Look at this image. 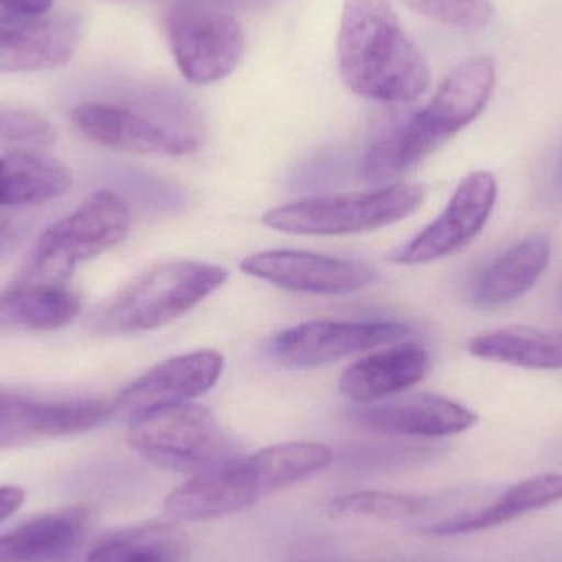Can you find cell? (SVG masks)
Listing matches in <instances>:
<instances>
[{"instance_id":"6da1fadb","label":"cell","mask_w":562,"mask_h":562,"mask_svg":"<svg viewBox=\"0 0 562 562\" xmlns=\"http://www.w3.org/2000/svg\"><path fill=\"white\" fill-rule=\"evenodd\" d=\"M340 76L370 101L409 104L429 86V68L389 0H346L337 35Z\"/></svg>"},{"instance_id":"7a4b0ae2","label":"cell","mask_w":562,"mask_h":562,"mask_svg":"<svg viewBox=\"0 0 562 562\" xmlns=\"http://www.w3.org/2000/svg\"><path fill=\"white\" fill-rule=\"evenodd\" d=\"M495 88V65L487 56L449 72L429 104L370 147L359 173L369 183L405 177L484 111Z\"/></svg>"},{"instance_id":"3957f363","label":"cell","mask_w":562,"mask_h":562,"mask_svg":"<svg viewBox=\"0 0 562 562\" xmlns=\"http://www.w3.org/2000/svg\"><path fill=\"white\" fill-rule=\"evenodd\" d=\"M71 121L88 140L125 154L183 157L203 144L200 117L178 95L81 102L72 109Z\"/></svg>"},{"instance_id":"277c9868","label":"cell","mask_w":562,"mask_h":562,"mask_svg":"<svg viewBox=\"0 0 562 562\" xmlns=\"http://www.w3.org/2000/svg\"><path fill=\"white\" fill-rule=\"evenodd\" d=\"M227 279L224 267L193 260L154 267L115 294L98 317V329L124 336L167 326L203 303Z\"/></svg>"},{"instance_id":"5b68a950","label":"cell","mask_w":562,"mask_h":562,"mask_svg":"<svg viewBox=\"0 0 562 562\" xmlns=\"http://www.w3.org/2000/svg\"><path fill=\"white\" fill-rule=\"evenodd\" d=\"M131 226L127 203L114 191H98L42 234L19 281L68 286L76 266L119 246Z\"/></svg>"},{"instance_id":"8992f818","label":"cell","mask_w":562,"mask_h":562,"mask_svg":"<svg viewBox=\"0 0 562 562\" xmlns=\"http://www.w3.org/2000/svg\"><path fill=\"white\" fill-rule=\"evenodd\" d=\"M422 184L395 183L367 193L323 194L273 207L263 216L270 229L296 236H347L392 226L425 201Z\"/></svg>"},{"instance_id":"52a82bcc","label":"cell","mask_w":562,"mask_h":562,"mask_svg":"<svg viewBox=\"0 0 562 562\" xmlns=\"http://www.w3.org/2000/svg\"><path fill=\"white\" fill-rule=\"evenodd\" d=\"M128 442L171 471L203 472L229 461V442L206 406L188 402L134 416Z\"/></svg>"},{"instance_id":"ba28073f","label":"cell","mask_w":562,"mask_h":562,"mask_svg":"<svg viewBox=\"0 0 562 562\" xmlns=\"http://www.w3.org/2000/svg\"><path fill=\"white\" fill-rule=\"evenodd\" d=\"M167 35L181 75L198 86L233 75L246 45L239 20L210 0H173Z\"/></svg>"},{"instance_id":"9c48e42d","label":"cell","mask_w":562,"mask_h":562,"mask_svg":"<svg viewBox=\"0 0 562 562\" xmlns=\"http://www.w3.org/2000/svg\"><path fill=\"white\" fill-rule=\"evenodd\" d=\"M408 336L409 327L395 321H310L277 334L270 353L286 369H316Z\"/></svg>"},{"instance_id":"30bf717a","label":"cell","mask_w":562,"mask_h":562,"mask_svg":"<svg viewBox=\"0 0 562 562\" xmlns=\"http://www.w3.org/2000/svg\"><path fill=\"white\" fill-rule=\"evenodd\" d=\"M497 194V180L491 171L468 175L456 188L445 211L418 236L390 254V262L425 266L461 252L484 229Z\"/></svg>"},{"instance_id":"8fae6325","label":"cell","mask_w":562,"mask_h":562,"mask_svg":"<svg viewBox=\"0 0 562 562\" xmlns=\"http://www.w3.org/2000/svg\"><path fill=\"white\" fill-rule=\"evenodd\" d=\"M270 495L266 475L250 454L198 472L168 495L165 512L173 520L210 521L247 510Z\"/></svg>"},{"instance_id":"7c38bea8","label":"cell","mask_w":562,"mask_h":562,"mask_svg":"<svg viewBox=\"0 0 562 562\" xmlns=\"http://www.w3.org/2000/svg\"><path fill=\"white\" fill-rule=\"evenodd\" d=\"M562 501V475L543 474L512 485L485 507H461L456 495L429 497L416 530L431 537H454L501 527L530 512Z\"/></svg>"},{"instance_id":"4fadbf2b","label":"cell","mask_w":562,"mask_h":562,"mask_svg":"<svg viewBox=\"0 0 562 562\" xmlns=\"http://www.w3.org/2000/svg\"><path fill=\"white\" fill-rule=\"evenodd\" d=\"M112 415L104 400H38L0 390V449L81 435Z\"/></svg>"},{"instance_id":"5bb4252c","label":"cell","mask_w":562,"mask_h":562,"mask_svg":"<svg viewBox=\"0 0 562 562\" xmlns=\"http://www.w3.org/2000/svg\"><path fill=\"white\" fill-rule=\"evenodd\" d=\"M240 270L281 290L317 296H346L372 286L379 279L362 263L300 250L252 254L243 260Z\"/></svg>"},{"instance_id":"9a60e30c","label":"cell","mask_w":562,"mask_h":562,"mask_svg":"<svg viewBox=\"0 0 562 562\" xmlns=\"http://www.w3.org/2000/svg\"><path fill=\"white\" fill-rule=\"evenodd\" d=\"M224 372V357L216 350L171 357L158 363L115 396L114 413L128 419L151 409L193 402L216 386Z\"/></svg>"},{"instance_id":"2e32d148","label":"cell","mask_w":562,"mask_h":562,"mask_svg":"<svg viewBox=\"0 0 562 562\" xmlns=\"http://www.w3.org/2000/svg\"><path fill=\"white\" fill-rule=\"evenodd\" d=\"M353 413L357 422L372 431L426 439L461 435L479 419L472 409L435 393L392 396Z\"/></svg>"},{"instance_id":"e0dca14e","label":"cell","mask_w":562,"mask_h":562,"mask_svg":"<svg viewBox=\"0 0 562 562\" xmlns=\"http://www.w3.org/2000/svg\"><path fill=\"white\" fill-rule=\"evenodd\" d=\"M89 521L86 505L40 515L0 537V562H78Z\"/></svg>"},{"instance_id":"ac0fdd59","label":"cell","mask_w":562,"mask_h":562,"mask_svg":"<svg viewBox=\"0 0 562 562\" xmlns=\"http://www.w3.org/2000/svg\"><path fill=\"white\" fill-rule=\"evenodd\" d=\"M429 356L416 342L392 344L344 370L339 390L346 398L370 405L418 385L428 373Z\"/></svg>"},{"instance_id":"d6986e66","label":"cell","mask_w":562,"mask_h":562,"mask_svg":"<svg viewBox=\"0 0 562 562\" xmlns=\"http://www.w3.org/2000/svg\"><path fill=\"white\" fill-rule=\"evenodd\" d=\"M81 42L76 19L0 26V75L49 71L71 61Z\"/></svg>"},{"instance_id":"ffe728a7","label":"cell","mask_w":562,"mask_h":562,"mask_svg":"<svg viewBox=\"0 0 562 562\" xmlns=\"http://www.w3.org/2000/svg\"><path fill=\"white\" fill-rule=\"evenodd\" d=\"M551 260V239L538 233L515 244L492 260L472 288V303L497 307L527 294L547 272Z\"/></svg>"},{"instance_id":"44dd1931","label":"cell","mask_w":562,"mask_h":562,"mask_svg":"<svg viewBox=\"0 0 562 562\" xmlns=\"http://www.w3.org/2000/svg\"><path fill=\"white\" fill-rule=\"evenodd\" d=\"M81 313V300L68 286L15 281L0 294V324L29 330L61 329Z\"/></svg>"},{"instance_id":"7402d4cb","label":"cell","mask_w":562,"mask_h":562,"mask_svg":"<svg viewBox=\"0 0 562 562\" xmlns=\"http://www.w3.org/2000/svg\"><path fill=\"white\" fill-rule=\"evenodd\" d=\"M468 350L479 359L531 370L562 369V333L507 326L472 337Z\"/></svg>"},{"instance_id":"603a6c76","label":"cell","mask_w":562,"mask_h":562,"mask_svg":"<svg viewBox=\"0 0 562 562\" xmlns=\"http://www.w3.org/2000/svg\"><path fill=\"white\" fill-rule=\"evenodd\" d=\"M71 184V171L43 154L0 155V207L45 203L68 193Z\"/></svg>"},{"instance_id":"cb8c5ba5","label":"cell","mask_w":562,"mask_h":562,"mask_svg":"<svg viewBox=\"0 0 562 562\" xmlns=\"http://www.w3.org/2000/svg\"><path fill=\"white\" fill-rule=\"evenodd\" d=\"M190 535L177 521H150L105 538L88 562H188Z\"/></svg>"},{"instance_id":"d4e9b609","label":"cell","mask_w":562,"mask_h":562,"mask_svg":"<svg viewBox=\"0 0 562 562\" xmlns=\"http://www.w3.org/2000/svg\"><path fill=\"white\" fill-rule=\"evenodd\" d=\"M423 497L396 492H353L330 504L336 517L375 518L383 521H412L422 510Z\"/></svg>"},{"instance_id":"484cf974","label":"cell","mask_w":562,"mask_h":562,"mask_svg":"<svg viewBox=\"0 0 562 562\" xmlns=\"http://www.w3.org/2000/svg\"><path fill=\"white\" fill-rule=\"evenodd\" d=\"M55 142V127L45 115L33 109L0 105V148L3 150L42 154Z\"/></svg>"},{"instance_id":"4316f807","label":"cell","mask_w":562,"mask_h":562,"mask_svg":"<svg viewBox=\"0 0 562 562\" xmlns=\"http://www.w3.org/2000/svg\"><path fill=\"white\" fill-rule=\"evenodd\" d=\"M419 15L451 26V29L477 32L485 29L494 15L491 0H403Z\"/></svg>"},{"instance_id":"83f0119b","label":"cell","mask_w":562,"mask_h":562,"mask_svg":"<svg viewBox=\"0 0 562 562\" xmlns=\"http://www.w3.org/2000/svg\"><path fill=\"white\" fill-rule=\"evenodd\" d=\"M52 7L53 0H0V26L40 22Z\"/></svg>"},{"instance_id":"f1b7e54d","label":"cell","mask_w":562,"mask_h":562,"mask_svg":"<svg viewBox=\"0 0 562 562\" xmlns=\"http://www.w3.org/2000/svg\"><path fill=\"white\" fill-rule=\"evenodd\" d=\"M23 501H25V494L22 488L13 485L0 487V524L12 517L22 507Z\"/></svg>"},{"instance_id":"f546056e","label":"cell","mask_w":562,"mask_h":562,"mask_svg":"<svg viewBox=\"0 0 562 562\" xmlns=\"http://www.w3.org/2000/svg\"><path fill=\"white\" fill-rule=\"evenodd\" d=\"M15 226H13V223H10L9 220H3V217H0V252H2L5 247L10 246V243H12L13 237H15Z\"/></svg>"}]
</instances>
